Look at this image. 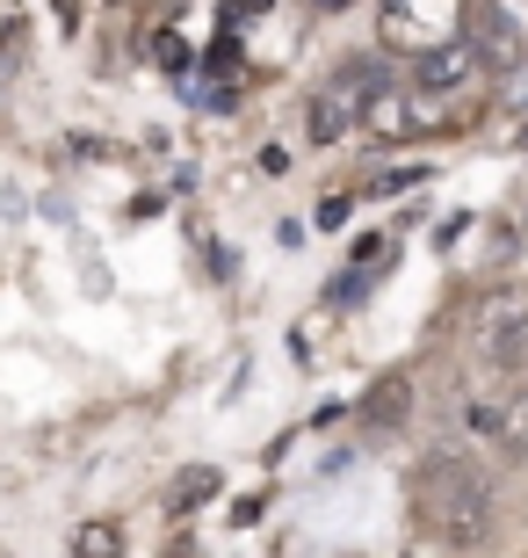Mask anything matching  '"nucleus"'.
Wrapping results in <instances>:
<instances>
[{"mask_svg": "<svg viewBox=\"0 0 528 558\" xmlns=\"http://www.w3.org/2000/svg\"><path fill=\"white\" fill-rule=\"evenodd\" d=\"M521 349H528V298L521 290H500L478 312V355H492L500 371H521Z\"/></svg>", "mask_w": 528, "mask_h": 558, "instance_id": "obj_3", "label": "nucleus"}, {"mask_svg": "<svg viewBox=\"0 0 528 558\" xmlns=\"http://www.w3.org/2000/svg\"><path fill=\"white\" fill-rule=\"evenodd\" d=\"M355 138H369V145H398V138H413V102H406V87H384V95L363 109Z\"/></svg>", "mask_w": 528, "mask_h": 558, "instance_id": "obj_5", "label": "nucleus"}, {"mask_svg": "<svg viewBox=\"0 0 528 558\" xmlns=\"http://www.w3.org/2000/svg\"><path fill=\"white\" fill-rule=\"evenodd\" d=\"M521 232H528V189H521Z\"/></svg>", "mask_w": 528, "mask_h": 558, "instance_id": "obj_12", "label": "nucleus"}, {"mask_svg": "<svg viewBox=\"0 0 528 558\" xmlns=\"http://www.w3.org/2000/svg\"><path fill=\"white\" fill-rule=\"evenodd\" d=\"M486 65H478V51H470V37H449V44H427L420 59H413V81H406V102L413 117H434L442 102H456L470 81H478Z\"/></svg>", "mask_w": 528, "mask_h": 558, "instance_id": "obj_2", "label": "nucleus"}, {"mask_svg": "<svg viewBox=\"0 0 528 558\" xmlns=\"http://www.w3.org/2000/svg\"><path fill=\"white\" fill-rule=\"evenodd\" d=\"M73 558H123V530L116 522H81L73 530Z\"/></svg>", "mask_w": 528, "mask_h": 558, "instance_id": "obj_10", "label": "nucleus"}, {"mask_svg": "<svg viewBox=\"0 0 528 558\" xmlns=\"http://www.w3.org/2000/svg\"><path fill=\"white\" fill-rule=\"evenodd\" d=\"M210 494H218V472H210V464H188V472H174V486H167V515H188V508H204Z\"/></svg>", "mask_w": 528, "mask_h": 558, "instance_id": "obj_9", "label": "nucleus"}, {"mask_svg": "<svg viewBox=\"0 0 528 558\" xmlns=\"http://www.w3.org/2000/svg\"><path fill=\"white\" fill-rule=\"evenodd\" d=\"M406 407H413V385H406V377H384V385L363 399V428H369V435H398Z\"/></svg>", "mask_w": 528, "mask_h": 558, "instance_id": "obj_7", "label": "nucleus"}, {"mask_svg": "<svg viewBox=\"0 0 528 558\" xmlns=\"http://www.w3.org/2000/svg\"><path fill=\"white\" fill-rule=\"evenodd\" d=\"M470 51H478V65H492V73H514V65L528 59V37L507 29L500 15H486V22H470Z\"/></svg>", "mask_w": 528, "mask_h": 558, "instance_id": "obj_6", "label": "nucleus"}, {"mask_svg": "<svg viewBox=\"0 0 528 558\" xmlns=\"http://www.w3.org/2000/svg\"><path fill=\"white\" fill-rule=\"evenodd\" d=\"M521 371H528V349H521Z\"/></svg>", "mask_w": 528, "mask_h": 558, "instance_id": "obj_13", "label": "nucleus"}, {"mask_svg": "<svg viewBox=\"0 0 528 558\" xmlns=\"http://www.w3.org/2000/svg\"><path fill=\"white\" fill-rule=\"evenodd\" d=\"M333 87H341V95H347L355 109H369L377 95H384V87H398V81L384 73V59H347L341 73H333ZM355 124H363V117H355Z\"/></svg>", "mask_w": 528, "mask_h": 558, "instance_id": "obj_8", "label": "nucleus"}, {"mask_svg": "<svg viewBox=\"0 0 528 558\" xmlns=\"http://www.w3.org/2000/svg\"><path fill=\"white\" fill-rule=\"evenodd\" d=\"M492 15L507 22V29H521V37H528V0H492Z\"/></svg>", "mask_w": 528, "mask_h": 558, "instance_id": "obj_11", "label": "nucleus"}, {"mask_svg": "<svg viewBox=\"0 0 528 558\" xmlns=\"http://www.w3.org/2000/svg\"><path fill=\"white\" fill-rule=\"evenodd\" d=\"M413 522H420L434 544H470L492 537V478L456 450H427L413 464Z\"/></svg>", "mask_w": 528, "mask_h": 558, "instance_id": "obj_1", "label": "nucleus"}, {"mask_svg": "<svg viewBox=\"0 0 528 558\" xmlns=\"http://www.w3.org/2000/svg\"><path fill=\"white\" fill-rule=\"evenodd\" d=\"M355 117H363V109L347 102L333 81L311 87V102H305V131H311V145H341V138H355Z\"/></svg>", "mask_w": 528, "mask_h": 558, "instance_id": "obj_4", "label": "nucleus"}]
</instances>
